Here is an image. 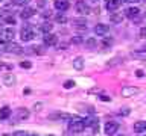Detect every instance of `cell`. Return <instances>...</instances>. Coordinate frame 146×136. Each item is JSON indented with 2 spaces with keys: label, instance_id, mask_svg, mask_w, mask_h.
<instances>
[{
  "label": "cell",
  "instance_id": "6da1fadb",
  "mask_svg": "<svg viewBox=\"0 0 146 136\" xmlns=\"http://www.w3.org/2000/svg\"><path fill=\"white\" fill-rule=\"evenodd\" d=\"M68 129H70V131H73V133H82L85 129V122L79 116H73L72 120L68 121Z\"/></svg>",
  "mask_w": 146,
  "mask_h": 136
},
{
  "label": "cell",
  "instance_id": "7a4b0ae2",
  "mask_svg": "<svg viewBox=\"0 0 146 136\" xmlns=\"http://www.w3.org/2000/svg\"><path fill=\"white\" fill-rule=\"evenodd\" d=\"M14 36H15V30L12 29V27H3V29H0V42H11L14 39Z\"/></svg>",
  "mask_w": 146,
  "mask_h": 136
},
{
  "label": "cell",
  "instance_id": "3957f363",
  "mask_svg": "<svg viewBox=\"0 0 146 136\" xmlns=\"http://www.w3.org/2000/svg\"><path fill=\"white\" fill-rule=\"evenodd\" d=\"M20 38H21V41H25V42H29V41H32V39L35 38V32H34V29H32L31 26L23 27L21 32H20Z\"/></svg>",
  "mask_w": 146,
  "mask_h": 136
},
{
  "label": "cell",
  "instance_id": "277c9868",
  "mask_svg": "<svg viewBox=\"0 0 146 136\" xmlns=\"http://www.w3.org/2000/svg\"><path fill=\"white\" fill-rule=\"evenodd\" d=\"M75 9L79 15H88L90 14V6L84 2V0H78L76 5H75Z\"/></svg>",
  "mask_w": 146,
  "mask_h": 136
},
{
  "label": "cell",
  "instance_id": "5b68a950",
  "mask_svg": "<svg viewBox=\"0 0 146 136\" xmlns=\"http://www.w3.org/2000/svg\"><path fill=\"white\" fill-rule=\"evenodd\" d=\"M104 130H105V133H107L108 136H113L119 130V124L116 121H107L105 126H104Z\"/></svg>",
  "mask_w": 146,
  "mask_h": 136
},
{
  "label": "cell",
  "instance_id": "8992f818",
  "mask_svg": "<svg viewBox=\"0 0 146 136\" xmlns=\"http://www.w3.org/2000/svg\"><path fill=\"white\" fill-rule=\"evenodd\" d=\"M110 32V26L108 24H104V23H99V24L94 26V33L98 36H105Z\"/></svg>",
  "mask_w": 146,
  "mask_h": 136
},
{
  "label": "cell",
  "instance_id": "52a82bcc",
  "mask_svg": "<svg viewBox=\"0 0 146 136\" xmlns=\"http://www.w3.org/2000/svg\"><path fill=\"white\" fill-rule=\"evenodd\" d=\"M120 5H122V0H107V2H105V8H107V11H110V12H116Z\"/></svg>",
  "mask_w": 146,
  "mask_h": 136
},
{
  "label": "cell",
  "instance_id": "ba28073f",
  "mask_svg": "<svg viewBox=\"0 0 146 136\" xmlns=\"http://www.w3.org/2000/svg\"><path fill=\"white\" fill-rule=\"evenodd\" d=\"M43 42H44V45L52 47V45H55L58 42V38H56V35H53V33H46L43 36Z\"/></svg>",
  "mask_w": 146,
  "mask_h": 136
},
{
  "label": "cell",
  "instance_id": "9c48e42d",
  "mask_svg": "<svg viewBox=\"0 0 146 136\" xmlns=\"http://www.w3.org/2000/svg\"><path fill=\"white\" fill-rule=\"evenodd\" d=\"M29 109H26V107H20V109H17V113H15V118H17V121H25L29 118Z\"/></svg>",
  "mask_w": 146,
  "mask_h": 136
},
{
  "label": "cell",
  "instance_id": "30bf717a",
  "mask_svg": "<svg viewBox=\"0 0 146 136\" xmlns=\"http://www.w3.org/2000/svg\"><path fill=\"white\" fill-rule=\"evenodd\" d=\"M55 9H58V11H61V12H64V11H67L68 8H70V2L68 0H55Z\"/></svg>",
  "mask_w": 146,
  "mask_h": 136
},
{
  "label": "cell",
  "instance_id": "8fae6325",
  "mask_svg": "<svg viewBox=\"0 0 146 136\" xmlns=\"http://www.w3.org/2000/svg\"><path fill=\"white\" fill-rule=\"evenodd\" d=\"M5 52H8V53H21V47L15 42H6V45H5Z\"/></svg>",
  "mask_w": 146,
  "mask_h": 136
},
{
  "label": "cell",
  "instance_id": "7c38bea8",
  "mask_svg": "<svg viewBox=\"0 0 146 136\" xmlns=\"http://www.w3.org/2000/svg\"><path fill=\"white\" fill-rule=\"evenodd\" d=\"M139 92V88H134V86H125L122 88V95L123 97H132Z\"/></svg>",
  "mask_w": 146,
  "mask_h": 136
},
{
  "label": "cell",
  "instance_id": "4fadbf2b",
  "mask_svg": "<svg viewBox=\"0 0 146 136\" xmlns=\"http://www.w3.org/2000/svg\"><path fill=\"white\" fill-rule=\"evenodd\" d=\"M34 14H35V9H34V8L25 6V9H23V11L20 12V17L23 18V20H27V18L34 17Z\"/></svg>",
  "mask_w": 146,
  "mask_h": 136
},
{
  "label": "cell",
  "instance_id": "5bb4252c",
  "mask_svg": "<svg viewBox=\"0 0 146 136\" xmlns=\"http://www.w3.org/2000/svg\"><path fill=\"white\" fill-rule=\"evenodd\" d=\"M139 15H140V9L135 8V6L128 8L126 11H125V17H128V18H137Z\"/></svg>",
  "mask_w": 146,
  "mask_h": 136
},
{
  "label": "cell",
  "instance_id": "9a60e30c",
  "mask_svg": "<svg viewBox=\"0 0 146 136\" xmlns=\"http://www.w3.org/2000/svg\"><path fill=\"white\" fill-rule=\"evenodd\" d=\"M123 18H125V14H120V12H111V15H110L111 23H116V24H120Z\"/></svg>",
  "mask_w": 146,
  "mask_h": 136
},
{
  "label": "cell",
  "instance_id": "2e32d148",
  "mask_svg": "<svg viewBox=\"0 0 146 136\" xmlns=\"http://www.w3.org/2000/svg\"><path fill=\"white\" fill-rule=\"evenodd\" d=\"M134 131L135 133H145L146 131V121H135L134 124Z\"/></svg>",
  "mask_w": 146,
  "mask_h": 136
},
{
  "label": "cell",
  "instance_id": "e0dca14e",
  "mask_svg": "<svg viewBox=\"0 0 146 136\" xmlns=\"http://www.w3.org/2000/svg\"><path fill=\"white\" fill-rule=\"evenodd\" d=\"M84 58L82 56H79V58H76L75 61H73V68L75 70H78V71H81V70H84Z\"/></svg>",
  "mask_w": 146,
  "mask_h": 136
},
{
  "label": "cell",
  "instance_id": "ac0fdd59",
  "mask_svg": "<svg viewBox=\"0 0 146 136\" xmlns=\"http://www.w3.org/2000/svg\"><path fill=\"white\" fill-rule=\"evenodd\" d=\"M52 29H53V24L50 21H44L43 24L40 26V30L43 32V33H50L52 32Z\"/></svg>",
  "mask_w": 146,
  "mask_h": 136
},
{
  "label": "cell",
  "instance_id": "d6986e66",
  "mask_svg": "<svg viewBox=\"0 0 146 136\" xmlns=\"http://www.w3.org/2000/svg\"><path fill=\"white\" fill-rule=\"evenodd\" d=\"M84 122H85V127H96L98 126V118L90 115V116H87L84 120Z\"/></svg>",
  "mask_w": 146,
  "mask_h": 136
},
{
  "label": "cell",
  "instance_id": "ffe728a7",
  "mask_svg": "<svg viewBox=\"0 0 146 136\" xmlns=\"http://www.w3.org/2000/svg\"><path fill=\"white\" fill-rule=\"evenodd\" d=\"M9 116H11V109H9L8 106L0 109V120H8Z\"/></svg>",
  "mask_w": 146,
  "mask_h": 136
},
{
  "label": "cell",
  "instance_id": "44dd1931",
  "mask_svg": "<svg viewBox=\"0 0 146 136\" xmlns=\"http://www.w3.org/2000/svg\"><path fill=\"white\" fill-rule=\"evenodd\" d=\"M3 83L6 85V86H12L14 83H15V77H14L12 74H8L6 77H5V80H3Z\"/></svg>",
  "mask_w": 146,
  "mask_h": 136
},
{
  "label": "cell",
  "instance_id": "7402d4cb",
  "mask_svg": "<svg viewBox=\"0 0 146 136\" xmlns=\"http://www.w3.org/2000/svg\"><path fill=\"white\" fill-rule=\"evenodd\" d=\"M29 2L31 0H12V3L15 5V6H27Z\"/></svg>",
  "mask_w": 146,
  "mask_h": 136
},
{
  "label": "cell",
  "instance_id": "603a6c76",
  "mask_svg": "<svg viewBox=\"0 0 146 136\" xmlns=\"http://www.w3.org/2000/svg\"><path fill=\"white\" fill-rule=\"evenodd\" d=\"M129 113H131V109L129 107H122L120 110H119V115H120V116H128Z\"/></svg>",
  "mask_w": 146,
  "mask_h": 136
},
{
  "label": "cell",
  "instance_id": "cb8c5ba5",
  "mask_svg": "<svg viewBox=\"0 0 146 136\" xmlns=\"http://www.w3.org/2000/svg\"><path fill=\"white\" fill-rule=\"evenodd\" d=\"M73 23H75L76 26H81V27H84V26L87 24V21L82 20V18H75V20H73Z\"/></svg>",
  "mask_w": 146,
  "mask_h": 136
},
{
  "label": "cell",
  "instance_id": "d4e9b609",
  "mask_svg": "<svg viewBox=\"0 0 146 136\" xmlns=\"http://www.w3.org/2000/svg\"><path fill=\"white\" fill-rule=\"evenodd\" d=\"M55 20H56L58 23H67V17L62 15V14H58V15L55 17Z\"/></svg>",
  "mask_w": 146,
  "mask_h": 136
},
{
  "label": "cell",
  "instance_id": "484cf974",
  "mask_svg": "<svg viewBox=\"0 0 146 136\" xmlns=\"http://www.w3.org/2000/svg\"><path fill=\"white\" fill-rule=\"evenodd\" d=\"M75 86V80H66L64 82V88L66 89H72Z\"/></svg>",
  "mask_w": 146,
  "mask_h": 136
},
{
  "label": "cell",
  "instance_id": "4316f807",
  "mask_svg": "<svg viewBox=\"0 0 146 136\" xmlns=\"http://www.w3.org/2000/svg\"><path fill=\"white\" fill-rule=\"evenodd\" d=\"M3 21H5V23H8V24H15V18L11 17V15L5 17V18H3Z\"/></svg>",
  "mask_w": 146,
  "mask_h": 136
},
{
  "label": "cell",
  "instance_id": "83f0119b",
  "mask_svg": "<svg viewBox=\"0 0 146 136\" xmlns=\"http://www.w3.org/2000/svg\"><path fill=\"white\" fill-rule=\"evenodd\" d=\"M14 136H31V135L26 130H17V131H14Z\"/></svg>",
  "mask_w": 146,
  "mask_h": 136
},
{
  "label": "cell",
  "instance_id": "f1b7e54d",
  "mask_svg": "<svg viewBox=\"0 0 146 136\" xmlns=\"http://www.w3.org/2000/svg\"><path fill=\"white\" fill-rule=\"evenodd\" d=\"M132 56H134V58H140V59H146V52H135Z\"/></svg>",
  "mask_w": 146,
  "mask_h": 136
},
{
  "label": "cell",
  "instance_id": "f546056e",
  "mask_svg": "<svg viewBox=\"0 0 146 136\" xmlns=\"http://www.w3.org/2000/svg\"><path fill=\"white\" fill-rule=\"evenodd\" d=\"M20 67H21V68H26V70H27V68L32 67V62H29V61H23V62H20Z\"/></svg>",
  "mask_w": 146,
  "mask_h": 136
},
{
  "label": "cell",
  "instance_id": "4dcf8cb0",
  "mask_svg": "<svg viewBox=\"0 0 146 136\" xmlns=\"http://www.w3.org/2000/svg\"><path fill=\"white\" fill-rule=\"evenodd\" d=\"M93 45H96V39L94 38H90L88 41H87V47H93Z\"/></svg>",
  "mask_w": 146,
  "mask_h": 136
},
{
  "label": "cell",
  "instance_id": "1f68e13d",
  "mask_svg": "<svg viewBox=\"0 0 146 136\" xmlns=\"http://www.w3.org/2000/svg\"><path fill=\"white\" fill-rule=\"evenodd\" d=\"M139 36H140V38H146V27H141V29H140Z\"/></svg>",
  "mask_w": 146,
  "mask_h": 136
},
{
  "label": "cell",
  "instance_id": "d6a6232c",
  "mask_svg": "<svg viewBox=\"0 0 146 136\" xmlns=\"http://www.w3.org/2000/svg\"><path fill=\"white\" fill-rule=\"evenodd\" d=\"M135 76L137 77H145V71L143 70H135Z\"/></svg>",
  "mask_w": 146,
  "mask_h": 136
},
{
  "label": "cell",
  "instance_id": "836d02e7",
  "mask_svg": "<svg viewBox=\"0 0 146 136\" xmlns=\"http://www.w3.org/2000/svg\"><path fill=\"white\" fill-rule=\"evenodd\" d=\"M43 17H44V18H50V17H52V12H50V11H44Z\"/></svg>",
  "mask_w": 146,
  "mask_h": 136
},
{
  "label": "cell",
  "instance_id": "e575fe53",
  "mask_svg": "<svg viewBox=\"0 0 146 136\" xmlns=\"http://www.w3.org/2000/svg\"><path fill=\"white\" fill-rule=\"evenodd\" d=\"M99 100L100 101H110V97H107V95H100Z\"/></svg>",
  "mask_w": 146,
  "mask_h": 136
},
{
  "label": "cell",
  "instance_id": "d590c367",
  "mask_svg": "<svg viewBox=\"0 0 146 136\" xmlns=\"http://www.w3.org/2000/svg\"><path fill=\"white\" fill-rule=\"evenodd\" d=\"M140 0H122V3H139Z\"/></svg>",
  "mask_w": 146,
  "mask_h": 136
},
{
  "label": "cell",
  "instance_id": "8d00e7d4",
  "mask_svg": "<svg viewBox=\"0 0 146 136\" xmlns=\"http://www.w3.org/2000/svg\"><path fill=\"white\" fill-rule=\"evenodd\" d=\"M41 106H43V104H41V103H36L34 107H35V110H40V107H41Z\"/></svg>",
  "mask_w": 146,
  "mask_h": 136
},
{
  "label": "cell",
  "instance_id": "74e56055",
  "mask_svg": "<svg viewBox=\"0 0 146 136\" xmlns=\"http://www.w3.org/2000/svg\"><path fill=\"white\" fill-rule=\"evenodd\" d=\"M46 5V0H38V6H44Z\"/></svg>",
  "mask_w": 146,
  "mask_h": 136
},
{
  "label": "cell",
  "instance_id": "f35d334b",
  "mask_svg": "<svg viewBox=\"0 0 146 136\" xmlns=\"http://www.w3.org/2000/svg\"><path fill=\"white\" fill-rule=\"evenodd\" d=\"M81 36H79V38H73V42H75V44H78V42H81Z\"/></svg>",
  "mask_w": 146,
  "mask_h": 136
},
{
  "label": "cell",
  "instance_id": "ab89813d",
  "mask_svg": "<svg viewBox=\"0 0 146 136\" xmlns=\"http://www.w3.org/2000/svg\"><path fill=\"white\" fill-rule=\"evenodd\" d=\"M31 136H40V135H36V133H34V135H31Z\"/></svg>",
  "mask_w": 146,
  "mask_h": 136
},
{
  "label": "cell",
  "instance_id": "60d3db41",
  "mask_svg": "<svg viewBox=\"0 0 146 136\" xmlns=\"http://www.w3.org/2000/svg\"><path fill=\"white\" fill-rule=\"evenodd\" d=\"M143 50H145V52H146V45H145V48H143Z\"/></svg>",
  "mask_w": 146,
  "mask_h": 136
},
{
  "label": "cell",
  "instance_id": "b9f144b4",
  "mask_svg": "<svg viewBox=\"0 0 146 136\" xmlns=\"http://www.w3.org/2000/svg\"><path fill=\"white\" fill-rule=\"evenodd\" d=\"M47 136H55V135H47Z\"/></svg>",
  "mask_w": 146,
  "mask_h": 136
},
{
  "label": "cell",
  "instance_id": "7bdbcfd3",
  "mask_svg": "<svg viewBox=\"0 0 146 136\" xmlns=\"http://www.w3.org/2000/svg\"><path fill=\"white\" fill-rule=\"evenodd\" d=\"M117 136H123V135H117Z\"/></svg>",
  "mask_w": 146,
  "mask_h": 136
},
{
  "label": "cell",
  "instance_id": "ee69618b",
  "mask_svg": "<svg viewBox=\"0 0 146 136\" xmlns=\"http://www.w3.org/2000/svg\"><path fill=\"white\" fill-rule=\"evenodd\" d=\"M93 2H98V0H93Z\"/></svg>",
  "mask_w": 146,
  "mask_h": 136
},
{
  "label": "cell",
  "instance_id": "f6af8a7d",
  "mask_svg": "<svg viewBox=\"0 0 146 136\" xmlns=\"http://www.w3.org/2000/svg\"><path fill=\"white\" fill-rule=\"evenodd\" d=\"M5 136H8V135H5Z\"/></svg>",
  "mask_w": 146,
  "mask_h": 136
},
{
  "label": "cell",
  "instance_id": "bcb514c9",
  "mask_svg": "<svg viewBox=\"0 0 146 136\" xmlns=\"http://www.w3.org/2000/svg\"><path fill=\"white\" fill-rule=\"evenodd\" d=\"M145 20H146V17H145Z\"/></svg>",
  "mask_w": 146,
  "mask_h": 136
}]
</instances>
